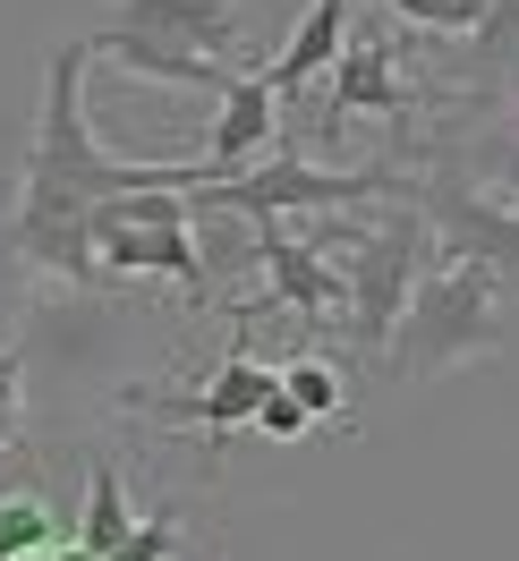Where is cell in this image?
<instances>
[{"instance_id":"15","label":"cell","mask_w":519,"mask_h":561,"mask_svg":"<svg viewBox=\"0 0 519 561\" xmlns=\"http://www.w3.org/2000/svg\"><path fill=\"white\" fill-rule=\"evenodd\" d=\"M281 391H290V400H298L307 417H341V400H349L341 375H332V366H324L315 350H298L290 366H281Z\"/></svg>"},{"instance_id":"11","label":"cell","mask_w":519,"mask_h":561,"mask_svg":"<svg viewBox=\"0 0 519 561\" xmlns=\"http://www.w3.org/2000/svg\"><path fill=\"white\" fill-rule=\"evenodd\" d=\"M213 145H205V162H213V179H230L239 162H256L264 145L281 137V103H273V85H264V69H239L222 94H213Z\"/></svg>"},{"instance_id":"7","label":"cell","mask_w":519,"mask_h":561,"mask_svg":"<svg viewBox=\"0 0 519 561\" xmlns=\"http://www.w3.org/2000/svg\"><path fill=\"white\" fill-rule=\"evenodd\" d=\"M417 213H426V230H435V255H443V264L519 273V205H511V196L469 187V179H435V187H417Z\"/></svg>"},{"instance_id":"19","label":"cell","mask_w":519,"mask_h":561,"mask_svg":"<svg viewBox=\"0 0 519 561\" xmlns=\"http://www.w3.org/2000/svg\"><path fill=\"white\" fill-rule=\"evenodd\" d=\"M273 375H281V366H273ZM256 425H264V434H281V443H290V434H307L315 417H307V409H298V400H290V391L273 383V391H264V409H256Z\"/></svg>"},{"instance_id":"4","label":"cell","mask_w":519,"mask_h":561,"mask_svg":"<svg viewBox=\"0 0 519 561\" xmlns=\"http://www.w3.org/2000/svg\"><path fill=\"white\" fill-rule=\"evenodd\" d=\"M94 230V255L103 273H162L179 280L188 298H205V255H196V230H188V187H137V196H103L86 213Z\"/></svg>"},{"instance_id":"2","label":"cell","mask_w":519,"mask_h":561,"mask_svg":"<svg viewBox=\"0 0 519 561\" xmlns=\"http://www.w3.org/2000/svg\"><path fill=\"white\" fill-rule=\"evenodd\" d=\"M503 350V289L485 264H426L409 289V307L392 323V341H383V375L392 383H417V375H451V366H469V357Z\"/></svg>"},{"instance_id":"12","label":"cell","mask_w":519,"mask_h":561,"mask_svg":"<svg viewBox=\"0 0 519 561\" xmlns=\"http://www.w3.org/2000/svg\"><path fill=\"white\" fill-rule=\"evenodd\" d=\"M341 43H349V0H307V9H298V26H290V43H281V60H264L273 103H298L315 77L341 60Z\"/></svg>"},{"instance_id":"13","label":"cell","mask_w":519,"mask_h":561,"mask_svg":"<svg viewBox=\"0 0 519 561\" xmlns=\"http://www.w3.org/2000/svg\"><path fill=\"white\" fill-rule=\"evenodd\" d=\"M128 527H137V511H128V485H120V468H111V459H86V519H77V545H86L94 561H111Z\"/></svg>"},{"instance_id":"8","label":"cell","mask_w":519,"mask_h":561,"mask_svg":"<svg viewBox=\"0 0 519 561\" xmlns=\"http://www.w3.org/2000/svg\"><path fill=\"white\" fill-rule=\"evenodd\" d=\"M247 221H256V264H264V280H273V307L298 316V323H315V332H332V323L349 316L341 264L315 255V239H290L281 213H247Z\"/></svg>"},{"instance_id":"17","label":"cell","mask_w":519,"mask_h":561,"mask_svg":"<svg viewBox=\"0 0 519 561\" xmlns=\"http://www.w3.org/2000/svg\"><path fill=\"white\" fill-rule=\"evenodd\" d=\"M18 425H26V350L9 341L0 350V451L18 443Z\"/></svg>"},{"instance_id":"5","label":"cell","mask_w":519,"mask_h":561,"mask_svg":"<svg viewBox=\"0 0 519 561\" xmlns=\"http://www.w3.org/2000/svg\"><path fill=\"white\" fill-rule=\"evenodd\" d=\"M375 196H417V179H400L392 162H358V171H315L298 153L264 162L256 179H196L188 205L196 213H341V205H375Z\"/></svg>"},{"instance_id":"10","label":"cell","mask_w":519,"mask_h":561,"mask_svg":"<svg viewBox=\"0 0 519 561\" xmlns=\"http://www.w3.org/2000/svg\"><path fill=\"white\" fill-rule=\"evenodd\" d=\"M332 111H375V119L417 111L409 85H400V43L383 35V26L349 18V43H341V60H332Z\"/></svg>"},{"instance_id":"6","label":"cell","mask_w":519,"mask_h":561,"mask_svg":"<svg viewBox=\"0 0 519 561\" xmlns=\"http://www.w3.org/2000/svg\"><path fill=\"white\" fill-rule=\"evenodd\" d=\"M230 323H239V316H230ZM273 383H281V375L247 350V323H239L230 357H222L196 391H120V409H128V417H154V425H205L213 443H222L230 425H256V409H264V391H273Z\"/></svg>"},{"instance_id":"9","label":"cell","mask_w":519,"mask_h":561,"mask_svg":"<svg viewBox=\"0 0 519 561\" xmlns=\"http://www.w3.org/2000/svg\"><path fill=\"white\" fill-rule=\"evenodd\" d=\"M111 26L145 43H171L196 60H247V9L239 0H111Z\"/></svg>"},{"instance_id":"14","label":"cell","mask_w":519,"mask_h":561,"mask_svg":"<svg viewBox=\"0 0 519 561\" xmlns=\"http://www.w3.org/2000/svg\"><path fill=\"white\" fill-rule=\"evenodd\" d=\"M43 545H60V519H52V502H43L35 485H9V493H0V561L43 553Z\"/></svg>"},{"instance_id":"1","label":"cell","mask_w":519,"mask_h":561,"mask_svg":"<svg viewBox=\"0 0 519 561\" xmlns=\"http://www.w3.org/2000/svg\"><path fill=\"white\" fill-rule=\"evenodd\" d=\"M86 69H94V43L77 35L52 51L43 69V111H35V145L18 162V213H94L103 196H137V187H196L213 179L205 153L188 162H120L94 145L86 128Z\"/></svg>"},{"instance_id":"3","label":"cell","mask_w":519,"mask_h":561,"mask_svg":"<svg viewBox=\"0 0 519 561\" xmlns=\"http://www.w3.org/2000/svg\"><path fill=\"white\" fill-rule=\"evenodd\" d=\"M426 264H435V230H426L417 196H400L383 221H349V264H341L349 316H341V332L366 357H383V341H392V323H400V307H409Z\"/></svg>"},{"instance_id":"16","label":"cell","mask_w":519,"mask_h":561,"mask_svg":"<svg viewBox=\"0 0 519 561\" xmlns=\"http://www.w3.org/2000/svg\"><path fill=\"white\" fill-rule=\"evenodd\" d=\"M375 9L409 18V26H426V35H477L485 18H494V0H375Z\"/></svg>"},{"instance_id":"18","label":"cell","mask_w":519,"mask_h":561,"mask_svg":"<svg viewBox=\"0 0 519 561\" xmlns=\"http://www.w3.org/2000/svg\"><path fill=\"white\" fill-rule=\"evenodd\" d=\"M179 545H188V527H179V519H145V527L120 536V553H111V561H171Z\"/></svg>"}]
</instances>
